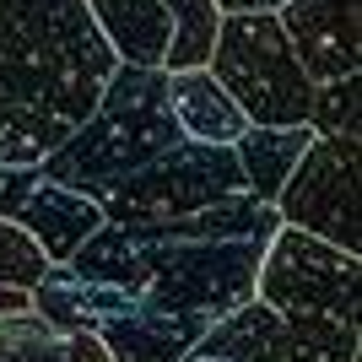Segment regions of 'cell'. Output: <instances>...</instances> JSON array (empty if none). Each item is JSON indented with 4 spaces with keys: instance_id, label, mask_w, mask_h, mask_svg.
Masks as SVG:
<instances>
[{
    "instance_id": "obj_7",
    "label": "cell",
    "mask_w": 362,
    "mask_h": 362,
    "mask_svg": "<svg viewBox=\"0 0 362 362\" xmlns=\"http://www.w3.org/2000/svg\"><path fill=\"white\" fill-rule=\"evenodd\" d=\"M357 146L362 141H330L314 136V146L303 151V163L292 168V179L276 195V222L292 233L346 249L362 259V211H357Z\"/></svg>"
},
{
    "instance_id": "obj_9",
    "label": "cell",
    "mask_w": 362,
    "mask_h": 362,
    "mask_svg": "<svg viewBox=\"0 0 362 362\" xmlns=\"http://www.w3.org/2000/svg\"><path fill=\"white\" fill-rule=\"evenodd\" d=\"M276 22L314 87L362 76V0H292Z\"/></svg>"
},
{
    "instance_id": "obj_16",
    "label": "cell",
    "mask_w": 362,
    "mask_h": 362,
    "mask_svg": "<svg viewBox=\"0 0 362 362\" xmlns=\"http://www.w3.org/2000/svg\"><path fill=\"white\" fill-rule=\"evenodd\" d=\"M168 22H173V44H168V60H163V76L173 71H206L211 60V44H216V0H163Z\"/></svg>"
},
{
    "instance_id": "obj_15",
    "label": "cell",
    "mask_w": 362,
    "mask_h": 362,
    "mask_svg": "<svg viewBox=\"0 0 362 362\" xmlns=\"http://www.w3.org/2000/svg\"><path fill=\"white\" fill-rule=\"evenodd\" d=\"M287 346V325L265 308V303H243L233 314L211 319V330L195 341V357L206 362H281Z\"/></svg>"
},
{
    "instance_id": "obj_18",
    "label": "cell",
    "mask_w": 362,
    "mask_h": 362,
    "mask_svg": "<svg viewBox=\"0 0 362 362\" xmlns=\"http://www.w3.org/2000/svg\"><path fill=\"white\" fill-rule=\"evenodd\" d=\"M308 130H314V136H330V141H362V76L314 87Z\"/></svg>"
},
{
    "instance_id": "obj_11",
    "label": "cell",
    "mask_w": 362,
    "mask_h": 362,
    "mask_svg": "<svg viewBox=\"0 0 362 362\" xmlns=\"http://www.w3.org/2000/svg\"><path fill=\"white\" fill-rule=\"evenodd\" d=\"M81 6L119 65L163 71L168 44H173V22H168L163 0H81Z\"/></svg>"
},
{
    "instance_id": "obj_21",
    "label": "cell",
    "mask_w": 362,
    "mask_h": 362,
    "mask_svg": "<svg viewBox=\"0 0 362 362\" xmlns=\"http://www.w3.org/2000/svg\"><path fill=\"white\" fill-rule=\"evenodd\" d=\"M292 0H216V16H281Z\"/></svg>"
},
{
    "instance_id": "obj_10",
    "label": "cell",
    "mask_w": 362,
    "mask_h": 362,
    "mask_svg": "<svg viewBox=\"0 0 362 362\" xmlns=\"http://www.w3.org/2000/svg\"><path fill=\"white\" fill-rule=\"evenodd\" d=\"M206 330H211V319L168 314V308H151L146 298H136L119 319L98 325V346L108 351V362H184Z\"/></svg>"
},
{
    "instance_id": "obj_12",
    "label": "cell",
    "mask_w": 362,
    "mask_h": 362,
    "mask_svg": "<svg viewBox=\"0 0 362 362\" xmlns=\"http://www.w3.org/2000/svg\"><path fill=\"white\" fill-rule=\"evenodd\" d=\"M130 303H136L130 292L87 281V276H76L71 265H49V276L33 287V314L44 319L54 335H98V325L119 319Z\"/></svg>"
},
{
    "instance_id": "obj_24",
    "label": "cell",
    "mask_w": 362,
    "mask_h": 362,
    "mask_svg": "<svg viewBox=\"0 0 362 362\" xmlns=\"http://www.w3.org/2000/svg\"><path fill=\"white\" fill-rule=\"evenodd\" d=\"M184 362H206V357H195V351H189V357H184Z\"/></svg>"
},
{
    "instance_id": "obj_4",
    "label": "cell",
    "mask_w": 362,
    "mask_h": 362,
    "mask_svg": "<svg viewBox=\"0 0 362 362\" xmlns=\"http://www.w3.org/2000/svg\"><path fill=\"white\" fill-rule=\"evenodd\" d=\"M206 71L233 98V108L249 119V130L308 124L314 81L303 76V65H298V54H292L276 16H222Z\"/></svg>"
},
{
    "instance_id": "obj_14",
    "label": "cell",
    "mask_w": 362,
    "mask_h": 362,
    "mask_svg": "<svg viewBox=\"0 0 362 362\" xmlns=\"http://www.w3.org/2000/svg\"><path fill=\"white\" fill-rule=\"evenodd\" d=\"M314 146L308 124H287V130H243L233 146V163L243 173V195L259 206H276L281 184L292 179V168L303 163V151Z\"/></svg>"
},
{
    "instance_id": "obj_20",
    "label": "cell",
    "mask_w": 362,
    "mask_h": 362,
    "mask_svg": "<svg viewBox=\"0 0 362 362\" xmlns=\"http://www.w3.org/2000/svg\"><path fill=\"white\" fill-rule=\"evenodd\" d=\"M49 276V259L44 249L22 233V227L0 222V287H16V292H33L38 281Z\"/></svg>"
},
{
    "instance_id": "obj_3",
    "label": "cell",
    "mask_w": 362,
    "mask_h": 362,
    "mask_svg": "<svg viewBox=\"0 0 362 362\" xmlns=\"http://www.w3.org/2000/svg\"><path fill=\"white\" fill-rule=\"evenodd\" d=\"M173 146H184V136L173 124V108H168V76L119 65L108 76L98 108L38 163V173L76 189V195L98 200L108 184L151 168Z\"/></svg>"
},
{
    "instance_id": "obj_1",
    "label": "cell",
    "mask_w": 362,
    "mask_h": 362,
    "mask_svg": "<svg viewBox=\"0 0 362 362\" xmlns=\"http://www.w3.org/2000/svg\"><path fill=\"white\" fill-rule=\"evenodd\" d=\"M276 211L249 195L216 200L195 216L157 227H98L71 255V271L114 292L146 298L168 314L222 319L255 303L259 259L276 238Z\"/></svg>"
},
{
    "instance_id": "obj_6",
    "label": "cell",
    "mask_w": 362,
    "mask_h": 362,
    "mask_svg": "<svg viewBox=\"0 0 362 362\" xmlns=\"http://www.w3.org/2000/svg\"><path fill=\"white\" fill-rule=\"evenodd\" d=\"M255 298L276 319H335V325H357L362 314V259L346 249L276 227L271 249L259 259Z\"/></svg>"
},
{
    "instance_id": "obj_19",
    "label": "cell",
    "mask_w": 362,
    "mask_h": 362,
    "mask_svg": "<svg viewBox=\"0 0 362 362\" xmlns=\"http://www.w3.org/2000/svg\"><path fill=\"white\" fill-rule=\"evenodd\" d=\"M0 362H65V341L33 314H0Z\"/></svg>"
},
{
    "instance_id": "obj_17",
    "label": "cell",
    "mask_w": 362,
    "mask_h": 362,
    "mask_svg": "<svg viewBox=\"0 0 362 362\" xmlns=\"http://www.w3.org/2000/svg\"><path fill=\"white\" fill-rule=\"evenodd\" d=\"M287 346L281 362H362V325H335V319H281Z\"/></svg>"
},
{
    "instance_id": "obj_23",
    "label": "cell",
    "mask_w": 362,
    "mask_h": 362,
    "mask_svg": "<svg viewBox=\"0 0 362 362\" xmlns=\"http://www.w3.org/2000/svg\"><path fill=\"white\" fill-rule=\"evenodd\" d=\"M33 308V292H16V287H0V314H28Z\"/></svg>"
},
{
    "instance_id": "obj_13",
    "label": "cell",
    "mask_w": 362,
    "mask_h": 362,
    "mask_svg": "<svg viewBox=\"0 0 362 362\" xmlns=\"http://www.w3.org/2000/svg\"><path fill=\"white\" fill-rule=\"evenodd\" d=\"M168 108H173L179 136L195 146H238V136L249 130V119L211 81V71H173L168 76Z\"/></svg>"
},
{
    "instance_id": "obj_8",
    "label": "cell",
    "mask_w": 362,
    "mask_h": 362,
    "mask_svg": "<svg viewBox=\"0 0 362 362\" xmlns=\"http://www.w3.org/2000/svg\"><path fill=\"white\" fill-rule=\"evenodd\" d=\"M0 222L22 227L49 265H71V255L103 227L98 200L44 179L38 168H0Z\"/></svg>"
},
{
    "instance_id": "obj_22",
    "label": "cell",
    "mask_w": 362,
    "mask_h": 362,
    "mask_svg": "<svg viewBox=\"0 0 362 362\" xmlns=\"http://www.w3.org/2000/svg\"><path fill=\"white\" fill-rule=\"evenodd\" d=\"M60 341H65V362H108L98 335H60Z\"/></svg>"
},
{
    "instance_id": "obj_2",
    "label": "cell",
    "mask_w": 362,
    "mask_h": 362,
    "mask_svg": "<svg viewBox=\"0 0 362 362\" xmlns=\"http://www.w3.org/2000/svg\"><path fill=\"white\" fill-rule=\"evenodd\" d=\"M114 71L81 0H0V168H38Z\"/></svg>"
},
{
    "instance_id": "obj_5",
    "label": "cell",
    "mask_w": 362,
    "mask_h": 362,
    "mask_svg": "<svg viewBox=\"0 0 362 362\" xmlns=\"http://www.w3.org/2000/svg\"><path fill=\"white\" fill-rule=\"evenodd\" d=\"M243 195V173L233 163V146H195L184 141L168 157H157L151 168L130 173V179L108 184L98 195V211L108 227H157L195 216L216 200Z\"/></svg>"
}]
</instances>
